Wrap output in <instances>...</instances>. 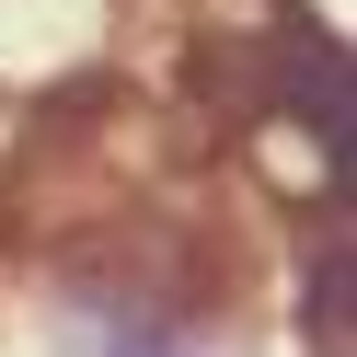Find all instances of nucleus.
Listing matches in <instances>:
<instances>
[{"instance_id": "obj_1", "label": "nucleus", "mask_w": 357, "mask_h": 357, "mask_svg": "<svg viewBox=\"0 0 357 357\" xmlns=\"http://www.w3.org/2000/svg\"><path fill=\"white\" fill-rule=\"evenodd\" d=\"M311 357H346V254H323V288H311Z\"/></svg>"}]
</instances>
